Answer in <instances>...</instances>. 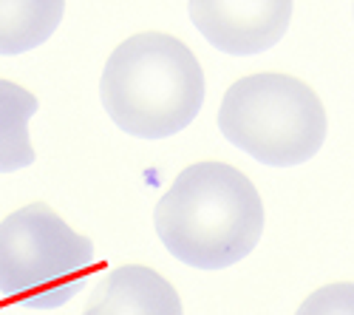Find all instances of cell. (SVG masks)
Here are the masks:
<instances>
[{"label":"cell","instance_id":"9","mask_svg":"<svg viewBox=\"0 0 354 315\" xmlns=\"http://www.w3.org/2000/svg\"><path fill=\"white\" fill-rule=\"evenodd\" d=\"M295 315H354V284H326V287L315 290Z\"/></svg>","mask_w":354,"mask_h":315},{"label":"cell","instance_id":"3","mask_svg":"<svg viewBox=\"0 0 354 315\" xmlns=\"http://www.w3.org/2000/svg\"><path fill=\"white\" fill-rule=\"evenodd\" d=\"M218 131L261 165L295 168L323 148L326 108L298 77L250 74L235 80L218 108Z\"/></svg>","mask_w":354,"mask_h":315},{"label":"cell","instance_id":"2","mask_svg":"<svg viewBox=\"0 0 354 315\" xmlns=\"http://www.w3.org/2000/svg\"><path fill=\"white\" fill-rule=\"evenodd\" d=\"M100 100L122 134L167 139L198 117L204 71L179 37L142 32L111 51L100 77Z\"/></svg>","mask_w":354,"mask_h":315},{"label":"cell","instance_id":"7","mask_svg":"<svg viewBox=\"0 0 354 315\" xmlns=\"http://www.w3.org/2000/svg\"><path fill=\"white\" fill-rule=\"evenodd\" d=\"M63 0H0V57L43 46L63 23Z\"/></svg>","mask_w":354,"mask_h":315},{"label":"cell","instance_id":"8","mask_svg":"<svg viewBox=\"0 0 354 315\" xmlns=\"http://www.w3.org/2000/svg\"><path fill=\"white\" fill-rule=\"evenodd\" d=\"M40 100L17 82L0 80V174L32 168L37 154L28 136V123L37 114Z\"/></svg>","mask_w":354,"mask_h":315},{"label":"cell","instance_id":"5","mask_svg":"<svg viewBox=\"0 0 354 315\" xmlns=\"http://www.w3.org/2000/svg\"><path fill=\"white\" fill-rule=\"evenodd\" d=\"M289 0H193L187 15L213 48L252 57L275 48L292 23Z\"/></svg>","mask_w":354,"mask_h":315},{"label":"cell","instance_id":"4","mask_svg":"<svg viewBox=\"0 0 354 315\" xmlns=\"http://www.w3.org/2000/svg\"><path fill=\"white\" fill-rule=\"evenodd\" d=\"M94 242L32 202L0 222V296L26 309H57L85 290Z\"/></svg>","mask_w":354,"mask_h":315},{"label":"cell","instance_id":"1","mask_svg":"<svg viewBox=\"0 0 354 315\" xmlns=\"http://www.w3.org/2000/svg\"><path fill=\"white\" fill-rule=\"evenodd\" d=\"M165 250L193 270H227L258 247L263 202L244 170L227 162L185 168L153 210Z\"/></svg>","mask_w":354,"mask_h":315},{"label":"cell","instance_id":"6","mask_svg":"<svg viewBox=\"0 0 354 315\" xmlns=\"http://www.w3.org/2000/svg\"><path fill=\"white\" fill-rule=\"evenodd\" d=\"M82 315H185L176 287L145 264L111 270Z\"/></svg>","mask_w":354,"mask_h":315}]
</instances>
